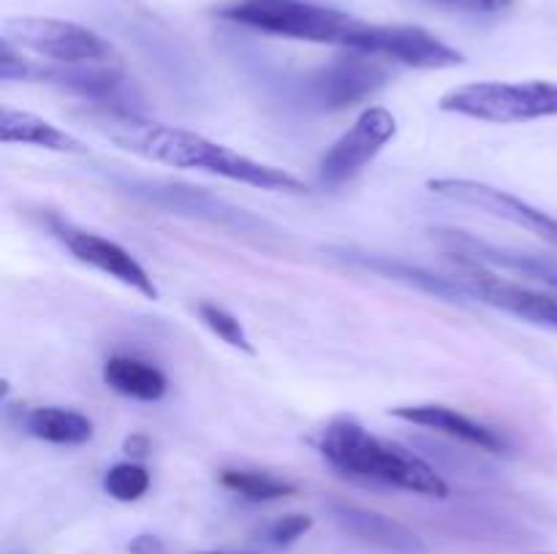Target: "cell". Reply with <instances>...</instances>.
<instances>
[{
	"mask_svg": "<svg viewBox=\"0 0 557 554\" xmlns=\"http://www.w3.org/2000/svg\"><path fill=\"white\" fill-rule=\"evenodd\" d=\"M107 134L114 144L136 152L147 161L166 163L174 168H199V172L218 174L232 182L250 185V188L272 190V193H305V182L286 168L253 161L243 152L210 141L194 130L174 128V125L150 123V119L120 114L107 125Z\"/></svg>",
	"mask_w": 557,
	"mask_h": 554,
	"instance_id": "1",
	"label": "cell"
},
{
	"mask_svg": "<svg viewBox=\"0 0 557 554\" xmlns=\"http://www.w3.org/2000/svg\"><path fill=\"white\" fill-rule=\"evenodd\" d=\"M319 451L332 467L351 478L406 489L424 498L444 500L449 494L444 478L433 465L408 451L406 445L375 438L373 432L348 416H337L321 429Z\"/></svg>",
	"mask_w": 557,
	"mask_h": 554,
	"instance_id": "2",
	"label": "cell"
},
{
	"mask_svg": "<svg viewBox=\"0 0 557 554\" xmlns=\"http://www.w3.org/2000/svg\"><path fill=\"white\" fill-rule=\"evenodd\" d=\"M223 16L253 30L272 33V36L337 43V47H348L357 27L362 25L343 11L308 3V0H243L237 5H228Z\"/></svg>",
	"mask_w": 557,
	"mask_h": 554,
	"instance_id": "3",
	"label": "cell"
},
{
	"mask_svg": "<svg viewBox=\"0 0 557 554\" xmlns=\"http://www.w3.org/2000/svg\"><path fill=\"white\" fill-rule=\"evenodd\" d=\"M444 112L484 123H531L557 117V85L553 81H473L455 87L438 103Z\"/></svg>",
	"mask_w": 557,
	"mask_h": 554,
	"instance_id": "4",
	"label": "cell"
},
{
	"mask_svg": "<svg viewBox=\"0 0 557 554\" xmlns=\"http://www.w3.org/2000/svg\"><path fill=\"white\" fill-rule=\"evenodd\" d=\"M3 36L16 47H25L58 65L109 63L114 58L112 43L76 22L52 16H14L5 20Z\"/></svg>",
	"mask_w": 557,
	"mask_h": 554,
	"instance_id": "5",
	"label": "cell"
},
{
	"mask_svg": "<svg viewBox=\"0 0 557 554\" xmlns=\"http://www.w3.org/2000/svg\"><path fill=\"white\" fill-rule=\"evenodd\" d=\"M346 49L379 54V58H389L395 63L422 71L455 68V65L466 63V58L455 47L417 25H368L362 22Z\"/></svg>",
	"mask_w": 557,
	"mask_h": 554,
	"instance_id": "6",
	"label": "cell"
},
{
	"mask_svg": "<svg viewBox=\"0 0 557 554\" xmlns=\"http://www.w3.org/2000/svg\"><path fill=\"white\" fill-rule=\"evenodd\" d=\"M397 134L395 114L370 106L354 119L351 128L326 150L319 163V179L324 185H343L357 177Z\"/></svg>",
	"mask_w": 557,
	"mask_h": 554,
	"instance_id": "7",
	"label": "cell"
},
{
	"mask_svg": "<svg viewBox=\"0 0 557 554\" xmlns=\"http://www.w3.org/2000/svg\"><path fill=\"white\" fill-rule=\"evenodd\" d=\"M430 190L435 196L446 201H455V204L473 206V210L484 212L490 217H498V221L515 223V226L528 228V231L539 234L544 242L555 244L557 248V217L547 215L539 206L528 204V201L517 199V196L506 193V190L493 188L487 182H476V179H433Z\"/></svg>",
	"mask_w": 557,
	"mask_h": 554,
	"instance_id": "8",
	"label": "cell"
},
{
	"mask_svg": "<svg viewBox=\"0 0 557 554\" xmlns=\"http://www.w3.org/2000/svg\"><path fill=\"white\" fill-rule=\"evenodd\" d=\"M386 81H389V71L381 63L379 54L348 49V54H341L310 76L308 92L319 106L346 109L379 92Z\"/></svg>",
	"mask_w": 557,
	"mask_h": 554,
	"instance_id": "9",
	"label": "cell"
},
{
	"mask_svg": "<svg viewBox=\"0 0 557 554\" xmlns=\"http://www.w3.org/2000/svg\"><path fill=\"white\" fill-rule=\"evenodd\" d=\"M462 264H466V272L457 275L462 297L504 310V313L517 315V318L528 320V324L547 326V329L557 331L555 293L533 291V288L520 286V282L504 280V277L493 275V272H484L482 264H471V261H462Z\"/></svg>",
	"mask_w": 557,
	"mask_h": 554,
	"instance_id": "10",
	"label": "cell"
},
{
	"mask_svg": "<svg viewBox=\"0 0 557 554\" xmlns=\"http://www.w3.org/2000/svg\"><path fill=\"white\" fill-rule=\"evenodd\" d=\"M52 231L60 242L69 248V253L74 255L82 264L92 266V269L103 272V275L114 277L123 286L134 288L141 297L158 299V288L152 282V277L147 275L145 266L134 259L125 248H120L112 239L101 237V234L85 231V228H74L69 223L52 221Z\"/></svg>",
	"mask_w": 557,
	"mask_h": 554,
	"instance_id": "11",
	"label": "cell"
},
{
	"mask_svg": "<svg viewBox=\"0 0 557 554\" xmlns=\"http://www.w3.org/2000/svg\"><path fill=\"white\" fill-rule=\"evenodd\" d=\"M441 242H444L446 248H449V253L457 255L460 261L506 266V269H515V272H522V275L536 277V280L547 282V286H553L557 291V264L555 261L544 259V255L498 248V244H490L484 242V239L471 237V234L466 231H441Z\"/></svg>",
	"mask_w": 557,
	"mask_h": 554,
	"instance_id": "12",
	"label": "cell"
},
{
	"mask_svg": "<svg viewBox=\"0 0 557 554\" xmlns=\"http://www.w3.org/2000/svg\"><path fill=\"white\" fill-rule=\"evenodd\" d=\"M332 519H335L346 532L357 536L359 541L373 543V546L386 549V552L428 554V546H424V541L417 536V532L408 530V527L400 525V521L389 519V516L375 514V511L335 503L332 505Z\"/></svg>",
	"mask_w": 557,
	"mask_h": 554,
	"instance_id": "13",
	"label": "cell"
},
{
	"mask_svg": "<svg viewBox=\"0 0 557 554\" xmlns=\"http://www.w3.org/2000/svg\"><path fill=\"white\" fill-rule=\"evenodd\" d=\"M392 416L403 418V421L419 424V427L435 429V432H444L449 435V438L473 445V449L490 451V454L506 451V440L500 438L495 429H490L487 424L473 421V418L462 416V413L451 411V407L446 405H403L395 407Z\"/></svg>",
	"mask_w": 557,
	"mask_h": 554,
	"instance_id": "14",
	"label": "cell"
},
{
	"mask_svg": "<svg viewBox=\"0 0 557 554\" xmlns=\"http://www.w3.org/2000/svg\"><path fill=\"white\" fill-rule=\"evenodd\" d=\"M141 196L152 199L156 204L169 206L174 212H188V215L207 217V221L223 223V226H237V228H256L259 223L248 215V212L237 210V206L226 204V201L215 199V196L205 193V190L185 188V185H169V182H147L139 185Z\"/></svg>",
	"mask_w": 557,
	"mask_h": 554,
	"instance_id": "15",
	"label": "cell"
},
{
	"mask_svg": "<svg viewBox=\"0 0 557 554\" xmlns=\"http://www.w3.org/2000/svg\"><path fill=\"white\" fill-rule=\"evenodd\" d=\"M0 141L3 144H33L52 152H74V155L87 152V147L76 136L65 134L58 125L47 123V119L36 117L30 112H20V109L9 106L0 112Z\"/></svg>",
	"mask_w": 557,
	"mask_h": 554,
	"instance_id": "16",
	"label": "cell"
},
{
	"mask_svg": "<svg viewBox=\"0 0 557 554\" xmlns=\"http://www.w3.org/2000/svg\"><path fill=\"white\" fill-rule=\"evenodd\" d=\"M36 79H47L63 90L76 92V96L112 98L114 92L123 90V71L109 63H82V65H60V68H38Z\"/></svg>",
	"mask_w": 557,
	"mask_h": 554,
	"instance_id": "17",
	"label": "cell"
},
{
	"mask_svg": "<svg viewBox=\"0 0 557 554\" xmlns=\"http://www.w3.org/2000/svg\"><path fill=\"white\" fill-rule=\"evenodd\" d=\"M103 383L117 394L139 402H156L166 394L169 380L152 364L134 356H112L103 364Z\"/></svg>",
	"mask_w": 557,
	"mask_h": 554,
	"instance_id": "18",
	"label": "cell"
},
{
	"mask_svg": "<svg viewBox=\"0 0 557 554\" xmlns=\"http://www.w3.org/2000/svg\"><path fill=\"white\" fill-rule=\"evenodd\" d=\"M25 429L54 445H82L92 438L90 418L69 407H33L25 416Z\"/></svg>",
	"mask_w": 557,
	"mask_h": 554,
	"instance_id": "19",
	"label": "cell"
},
{
	"mask_svg": "<svg viewBox=\"0 0 557 554\" xmlns=\"http://www.w3.org/2000/svg\"><path fill=\"white\" fill-rule=\"evenodd\" d=\"M221 483L232 489V492H237L239 498L253 500V503H270V500H281L297 492L294 483L259 470H223Z\"/></svg>",
	"mask_w": 557,
	"mask_h": 554,
	"instance_id": "20",
	"label": "cell"
},
{
	"mask_svg": "<svg viewBox=\"0 0 557 554\" xmlns=\"http://www.w3.org/2000/svg\"><path fill=\"white\" fill-rule=\"evenodd\" d=\"M103 489H107L109 498L120 500V503H134V500L145 498L147 489H150V473L136 462H120L107 470Z\"/></svg>",
	"mask_w": 557,
	"mask_h": 554,
	"instance_id": "21",
	"label": "cell"
},
{
	"mask_svg": "<svg viewBox=\"0 0 557 554\" xmlns=\"http://www.w3.org/2000/svg\"><path fill=\"white\" fill-rule=\"evenodd\" d=\"M199 318H201V324H205L207 329L212 331V335L221 337L223 342H228V345L239 348V351H245V353H253L250 337L245 335L239 318H234L228 310L218 307V304H212V302H201L199 304Z\"/></svg>",
	"mask_w": 557,
	"mask_h": 554,
	"instance_id": "22",
	"label": "cell"
},
{
	"mask_svg": "<svg viewBox=\"0 0 557 554\" xmlns=\"http://www.w3.org/2000/svg\"><path fill=\"white\" fill-rule=\"evenodd\" d=\"M36 65L30 60L22 58L14 49L9 38H0V79L5 81H22V79H36Z\"/></svg>",
	"mask_w": 557,
	"mask_h": 554,
	"instance_id": "23",
	"label": "cell"
},
{
	"mask_svg": "<svg viewBox=\"0 0 557 554\" xmlns=\"http://www.w3.org/2000/svg\"><path fill=\"white\" fill-rule=\"evenodd\" d=\"M310 527H313V519H310V516L288 514L270 527L267 538H270L272 546H288V543L299 541V538H302Z\"/></svg>",
	"mask_w": 557,
	"mask_h": 554,
	"instance_id": "24",
	"label": "cell"
},
{
	"mask_svg": "<svg viewBox=\"0 0 557 554\" xmlns=\"http://www.w3.org/2000/svg\"><path fill=\"white\" fill-rule=\"evenodd\" d=\"M128 552L131 554H166V543H163L158 536L145 532V536H136L134 541L128 543Z\"/></svg>",
	"mask_w": 557,
	"mask_h": 554,
	"instance_id": "25",
	"label": "cell"
},
{
	"mask_svg": "<svg viewBox=\"0 0 557 554\" xmlns=\"http://www.w3.org/2000/svg\"><path fill=\"white\" fill-rule=\"evenodd\" d=\"M441 3H449L455 9L462 11H493L495 9V0H441Z\"/></svg>",
	"mask_w": 557,
	"mask_h": 554,
	"instance_id": "26",
	"label": "cell"
},
{
	"mask_svg": "<svg viewBox=\"0 0 557 554\" xmlns=\"http://www.w3.org/2000/svg\"><path fill=\"white\" fill-rule=\"evenodd\" d=\"M125 451H128L131 456H136V459H141V456L150 451V440H147L145 435H131V438L125 440Z\"/></svg>",
	"mask_w": 557,
	"mask_h": 554,
	"instance_id": "27",
	"label": "cell"
},
{
	"mask_svg": "<svg viewBox=\"0 0 557 554\" xmlns=\"http://www.w3.org/2000/svg\"><path fill=\"white\" fill-rule=\"evenodd\" d=\"M199 554H253V552H199Z\"/></svg>",
	"mask_w": 557,
	"mask_h": 554,
	"instance_id": "28",
	"label": "cell"
},
{
	"mask_svg": "<svg viewBox=\"0 0 557 554\" xmlns=\"http://www.w3.org/2000/svg\"><path fill=\"white\" fill-rule=\"evenodd\" d=\"M511 0H495V9H504V5H509Z\"/></svg>",
	"mask_w": 557,
	"mask_h": 554,
	"instance_id": "29",
	"label": "cell"
}]
</instances>
